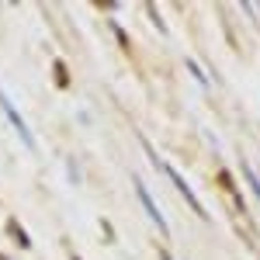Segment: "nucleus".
<instances>
[{
	"label": "nucleus",
	"instance_id": "f257e3e1",
	"mask_svg": "<svg viewBox=\"0 0 260 260\" xmlns=\"http://www.w3.org/2000/svg\"><path fill=\"white\" fill-rule=\"evenodd\" d=\"M163 170H167V177H170V180H174V184H177V191H180V194H184V198H187V205H191V208H194V212H198L201 219H208V212H205V208H201V201L194 198V191H191V187H187V180L180 177L177 170H170V167H163Z\"/></svg>",
	"mask_w": 260,
	"mask_h": 260
},
{
	"label": "nucleus",
	"instance_id": "f03ea898",
	"mask_svg": "<svg viewBox=\"0 0 260 260\" xmlns=\"http://www.w3.org/2000/svg\"><path fill=\"white\" fill-rule=\"evenodd\" d=\"M136 187H139V198H142V205H146V212L153 215V222H156V229H160V233H167V222H163L160 208L153 205V198H149V191H146V184H142V180H136Z\"/></svg>",
	"mask_w": 260,
	"mask_h": 260
},
{
	"label": "nucleus",
	"instance_id": "7ed1b4c3",
	"mask_svg": "<svg viewBox=\"0 0 260 260\" xmlns=\"http://www.w3.org/2000/svg\"><path fill=\"white\" fill-rule=\"evenodd\" d=\"M246 180H250V187L257 191V198H260V177H257V170H250V167H246Z\"/></svg>",
	"mask_w": 260,
	"mask_h": 260
}]
</instances>
